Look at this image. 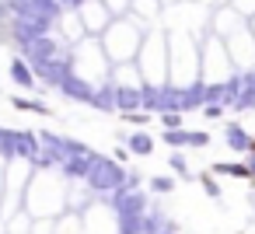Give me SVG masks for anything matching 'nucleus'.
<instances>
[{"instance_id":"0eeeda50","label":"nucleus","mask_w":255,"mask_h":234,"mask_svg":"<svg viewBox=\"0 0 255 234\" xmlns=\"http://www.w3.org/2000/svg\"><path fill=\"white\" fill-rule=\"evenodd\" d=\"M164 143H168V147H182V143H192V133H185V129H171V133H164Z\"/></svg>"},{"instance_id":"1a4fd4ad","label":"nucleus","mask_w":255,"mask_h":234,"mask_svg":"<svg viewBox=\"0 0 255 234\" xmlns=\"http://www.w3.org/2000/svg\"><path fill=\"white\" fill-rule=\"evenodd\" d=\"M161 126H164V133L182 129V116H178V112H161Z\"/></svg>"},{"instance_id":"423d86ee","label":"nucleus","mask_w":255,"mask_h":234,"mask_svg":"<svg viewBox=\"0 0 255 234\" xmlns=\"http://www.w3.org/2000/svg\"><path fill=\"white\" fill-rule=\"evenodd\" d=\"M213 175H234V178H252L245 164H224V161H220V164H213Z\"/></svg>"},{"instance_id":"9d476101","label":"nucleus","mask_w":255,"mask_h":234,"mask_svg":"<svg viewBox=\"0 0 255 234\" xmlns=\"http://www.w3.org/2000/svg\"><path fill=\"white\" fill-rule=\"evenodd\" d=\"M14 105H18V109H28V112H42V116L49 112V109H46L42 102H35V98H14Z\"/></svg>"},{"instance_id":"f257e3e1","label":"nucleus","mask_w":255,"mask_h":234,"mask_svg":"<svg viewBox=\"0 0 255 234\" xmlns=\"http://www.w3.org/2000/svg\"><path fill=\"white\" fill-rule=\"evenodd\" d=\"M21 53L39 67V63H49V60H56V53H60V42L53 39V35H39V39H32V42H21Z\"/></svg>"},{"instance_id":"7ed1b4c3","label":"nucleus","mask_w":255,"mask_h":234,"mask_svg":"<svg viewBox=\"0 0 255 234\" xmlns=\"http://www.w3.org/2000/svg\"><path fill=\"white\" fill-rule=\"evenodd\" d=\"M11 81H14L18 88H28V91H32V88H35V70L18 56V60L11 63Z\"/></svg>"},{"instance_id":"ddd939ff","label":"nucleus","mask_w":255,"mask_h":234,"mask_svg":"<svg viewBox=\"0 0 255 234\" xmlns=\"http://www.w3.org/2000/svg\"><path fill=\"white\" fill-rule=\"evenodd\" d=\"M126 119H129L133 126H143V122H147V116H143V112H126Z\"/></svg>"},{"instance_id":"9b49d317","label":"nucleus","mask_w":255,"mask_h":234,"mask_svg":"<svg viewBox=\"0 0 255 234\" xmlns=\"http://www.w3.org/2000/svg\"><path fill=\"white\" fill-rule=\"evenodd\" d=\"M168 164H171L182 178H192V175H189V164H185V157H182V154H171V157H168Z\"/></svg>"},{"instance_id":"4468645a","label":"nucleus","mask_w":255,"mask_h":234,"mask_svg":"<svg viewBox=\"0 0 255 234\" xmlns=\"http://www.w3.org/2000/svg\"><path fill=\"white\" fill-rule=\"evenodd\" d=\"M245 168H248V175H252V178H255V150H252V154H248V161H245Z\"/></svg>"},{"instance_id":"39448f33","label":"nucleus","mask_w":255,"mask_h":234,"mask_svg":"<svg viewBox=\"0 0 255 234\" xmlns=\"http://www.w3.org/2000/svg\"><path fill=\"white\" fill-rule=\"evenodd\" d=\"M126 143H129V150L140 154V157H147V154L154 150V140H150L147 133H133V136H126Z\"/></svg>"},{"instance_id":"f03ea898","label":"nucleus","mask_w":255,"mask_h":234,"mask_svg":"<svg viewBox=\"0 0 255 234\" xmlns=\"http://www.w3.org/2000/svg\"><path fill=\"white\" fill-rule=\"evenodd\" d=\"M60 91H67L70 98H77V102H88V105H91V98H95V88H91L88 81L74 77V74H70V77H67V81L60 84Z\"/></svg>"},{"instance_id":"20e7f679","label":"nucleus","mask_w":255,"mask_h":234,"mask_svg":"<svg viewBox=\"0 0 255 234\" xmlns=\"http://www.w3.org/2000/svg\"><path fill=\"white\" fill-rule=\"evenodd\" d=\"M224 136H227V143H231L234 150H252V136H248L238 122H227V126H224Z\"/></svg>"},{"instance_id":"f8f14e48","label":"nucleus","mask_w":255,"mask_h":234,"mask_svg":"<svg viewBox=\"0 0 255 234\" xmlns=\"http://www.w3.org/2000/svg\"><path fill=\"white\" fill-rule=\"evenodd\" d=\"M199 182H203V189H206L210 196H220V189H217V182H213L210 175H199Z\"/></svg>"},{"instance_id":"6e6552de","label":"nucleus","mask_w":255,"mask_h":234,"mask_svg":"<svg viewBox=\"0 0 255 234\" xmlns=\"http://www.w3.org/2000/svg\"><path fill=\"white\" fill-rule=\"evenodd\" d=\"M150 189L164 196V192H171V189H175V178H168V175H154V178H150Z\"/></svg>"},{"instance_id":"2eb2a0df","label":"nucleus","mask_w":255,"mask_h":234,"mask_svg":"<svg viewBox=\"0 0 255 234\" xmlns=\"http://www.w3.org/2000/svg\"><path fill=\"white\" fill-rule=\"evenodd\" d=\"M56 4H60V7H77L81 0H56Z\"/></svg>"}]
</instances>
